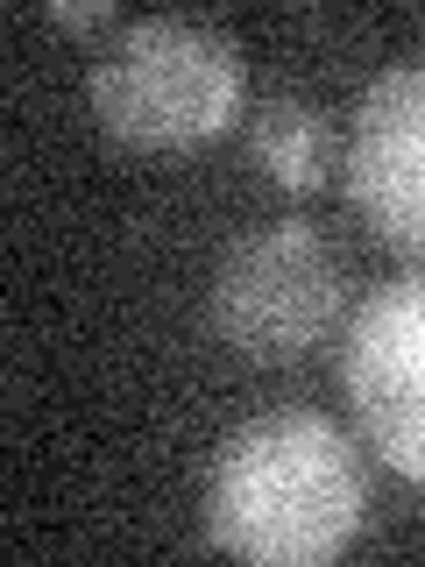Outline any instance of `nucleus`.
<instances>
[{
    "label": "nucleus",
    "instance_id": "obj_5",
    "mask_svg": "<svg viewBox=\"0 0 425 567\" xmlns=\"http://www.w3.org/2000/svg\"><path fill=\"white\" fill-rule=\"evenodd\" d=\"M348 206L390 248H425V64H397L354 100L341 150Z\"/></svg>",
    "mask_w": 425,
    "mask_h": 567
},
{
    "label": "nucleus",
    "instance_id": "obj_2",
    "mask_svg": "<svg viewBox=\"0 0 425 567\" xmlns=\"http://www.w3.org/2000/svg\"><path fill=\"white\" fill-rule=\"evenodd\" d=\"M85 93H93L100 128L128 150H199L235 128L248 100V64L220 29L156 14V22H128L100 50Z\"/></svg>",
    "mask_w": 425,
    "mask_h": 567
},
{
    "label": "nucleus",
    "instance_id": "obj_1",
    "mask_svg": "<svg viewBox=\"0 0 425 567\" xmlns=\"http://www.w3.org/2000/svg\"><path fill=\"white\" fill-rule=\"evenodd\" d=\"M362 454L319 412H262L227 433L206 475V539L235 560L319 567L362 532Z\"/></svg>",
    "mask_w": 425,
    "mask_h": 567
},
{
    "label": "nucleus",
    "instance_id": "obj_6",
    "mask_svg": "<svg viewBox=\"0 0 425 567\" xmlns=\"http://www.w3.org/2000/svg\"><path fill=\"white\" fill-rule=\"evenodd\" d=\"M248 156H256L262 171H270V185L283 192H319L333 171V142H326V121H319V106L277 93L256 106V128H248Z\"/></svg>",
    "mask_w": 425,
    "mask_h": 567
},
{
    "label": "nucleus",
    "instance_id": "obj_4",
    "mask_svg": "<svg viewBox=\"0 0 425 567\" xmlns=\"http://www.w3.org/2000/svg\"><path fill=\"white\" fill-rule=\"evenodd\" d=\"M341 383L354 425L397 475L425 483V270L390 277L348 327Z\"/></svg>",
    "mask_w": 425,
    "mask_h": 567
},
{
    "label": "nucleus",
    "instance_id": "obj_3",
    "mask_svg": "<svg viewBox=\"0 0 425 567\" xmlns=\"http://www.w3.org/2000/svg\"><path fill=\"white\" fill-rule=\"evenodd\" d=\"M348 306V270L305 220L241 235L212 270V333L248 362H298L333 333Z\"/></svg>",
    "mask_w": 425,
    "mask_h": 567
},
{
    "label": "nucleus",
    "instance_id": "obj_7",
    "mask_svg": "<svg viewBox=\"0 0 425 567\" xmlns=\"http://www.w3.org/2000/svg\"><path fill=\"white\" fill-rule=\"evenodd\" d=\"M50 22H58V29H100V22H114V8H106V0H85V8H50Z\"/></svg>",
    "mask_w": 425,
    "mask_h": 567
}]
</instances>
